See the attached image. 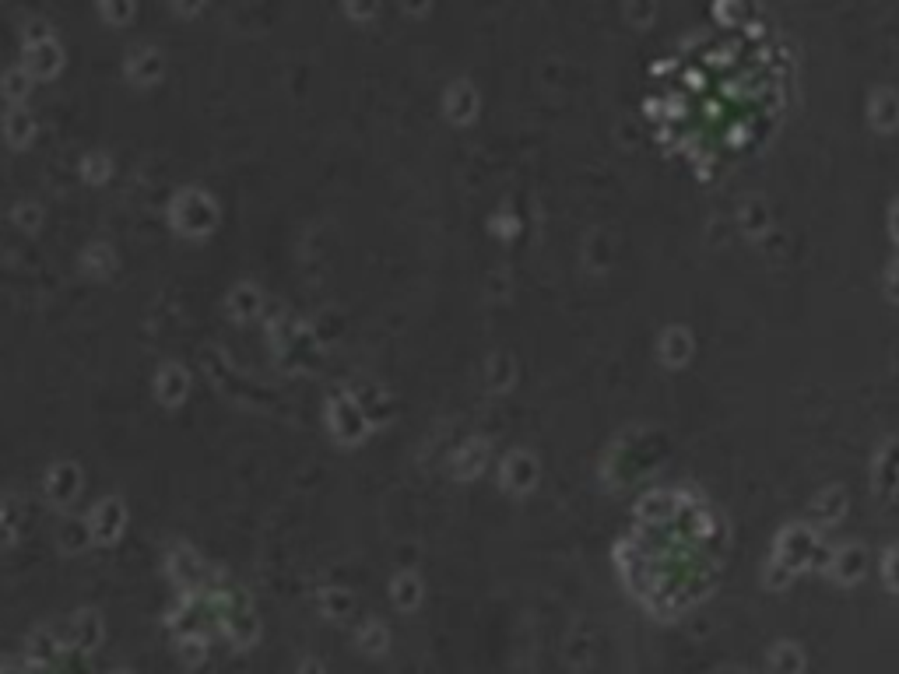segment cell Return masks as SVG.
<instances>
[{"mask_svg": "<svg viewBox=\"0 0 899 674\" xmlns=\"http://www.w3.org/2000/svg\"><path fill=\"white\" fill-rule=\"evenodd\" d=\"M885 580H889L892 587L899 590V548H896V552H892V559L885 562Z\"/></svg>", "mask_w": 899, "mask_h": 674, "instance_id": "obj_20", "label": "cell"}, {"mask_svg": "<svg viewBox=\"0 0 899 674\" xmlns=\"http://www.w3.org/2000/svg\"><path fill=\"white\" fill-rule=\"evenodd\" d=\"M25 71L32 78H50V74L60 71V43L57 39H39V43H29L25 50Z\"/></svg>", "mask_w": 899, "mask_h": 674, "instance_id": "obj_4", "label": "cell"}, {"mask_svg": "<svg viewBox=\"0 0 899 674\" xmlns=\"http://www.w3.org/2000/svg\"><path fill=\"white\" fill-rule=\"evenodd\" d=\"M32 88V74L25 71V67H11L8 74H4V81H0V92L8 95L11 102H22L25 95H29Z\"/></svg>", "mask_w": 899, "mask_h": 674, "instance_id": "obj_11", "label": "cell"}, {"mask_svg": "<svg viewBox=\"0 0 899 674\" xmlns=\"http://www.w3.org/2000/svg\"><path fill=\"white\" fill-rule=\"evenodd\" d=\"M81 173H85V180L102 183L109 176V158L102 155V151H95V155H88L85 162H81Z\"/></svg>", "mask_w": 899, "mask_h": 674, "instance_id": "obj_17", "label": "cell"}, {"mask_svg": "<svg viewBox=\"0 0 899 674\" xmlns=\"http://www.w3.org/2000/svg\"><path fill=\"white\" fill-rule=\"evenodd\" d=\"M81 492V471L74 464H53L50 471H46V495H50L53 502H74Z\"/></svg>", "mask_w": 899, "mask_h": 674, "instance_id": "obj_3", "label": "cell"}, {"mask_svg": "<svg viewBox=\"0 0 899 674\" xmlns=\"http://www.w3.org/2000/svg\"><path fill=\"white\" fill-rule=\"evenodd\" d=\"M18 531H22V506L15 499H4L0 502V534L4 541H11Z\"/></svg>", "mask_w": 899, "mask_h": 674, "instance_id": "obj_14", "label": "cell"}, {"mask_svg": "<svg viewBox=\"0 0 899 674\" xmlns=\"http://www.w3.org/2000/svg\"><path fill=\"white\" fill-rule=\"evenodd\" d=\"M123 527H127V506L120 499H102L88 513V531H92V541H99V545H113Z\"/></svg>", "mask_w": 899, "mask_h": 674, "instance_id": "obj_2", "label": "cell"}, {"mask_svg": "<svg viewBox=\"0 0 899 674\" xmlns=\"http://www.w3.org/2000/svg\"><path fill=\"white\" fill-rule=\"evenodd\" d=\"M102 18H109V22H127V18H134V8L130 4H120V8H102Z\"/></svg>", "mask_w": 899, "mask_h": 674, "instance_id": "obj_19", "label": "cell"}, {"mask_svg": "<svg viewBox=\"0 0 899 674\" xmlns=\"http://www.w3.org/2000/svg\"><path fill=\"white\" fill-rule=\"evenodd\" d=\"M534 474H538V467H534V460L527 457V453H510V457H506L503 478L510 488H531Z\"/></svg>", "mask_w": 899, "mask_h": 674, "instance_id": "obj_7", "label": "cell"}, {"mask_svg": "<svg viewBox=\"0 0 899 674\" xmlns=\"http://www.w3.org/2000/svg\"><path fill=\"white\" fill-rule=\"evenodd\" d=\"M15 218H18V222H29V225H25V229H36L39 218H43V211H39L36 204H22V208L15 211Z\"/></svg>", "mask_w": 899, "mask_h": 674, "instance_id": "obj_18", "label": "cell"}, {"mask_svg": "<svg viewBox=\"0 0 899 674\" xmlns=\"http://www.w3.org/2000/svg\"><path fill=\"white\" fill-rule=\"evenodd\" d=\"M4 134H8L11 144H29L32 134H36V123H32V113L22 106H15L4 120Z\"/></svg>", "mask_w": 899, "mask_h": 674, "instance_id": "obj_8", "label": "cell"}, {"mask_svg": "<svg viewBox=\"0 0 899 674\" xmlns=\"http://www.w3.org/2000/svg\"><path fill=\"white\" fill-rule=\"evenodd\" d=\"M229 309H232V316H239V320H250V316L260 309V292L253 285H236L229 292Z\"/></svg>", "mask_w": 899, "mask_h": 674, "instance_id": "obj_9", "label": "cell"}, {"mask_svg": "<svg viewBox=\"0 0 899 674\" xmlns=\"http://www.w3.org/2000/svg\"><path fill=\"white\" fill-rule=\"evenodd\" d=\"M162 71H166V60H162L159 50H152V46H137V50H130L127 78L141 81V85H152V81L162 78Z\"/></svg>", "mask_w": 899, "mask_h": 674, "instance_id": "obj_5", "label": "cell"}, {"mask_svg": "<svg viewBox=\"0 0 899 674\" xmlns=\"http://www.w3.org/2000/svg\"><path fill=\"white\" fill-rule=\"evenodd\" d=\"M81 264H85V267H88V271H92V274H95V278H102V274H106V271H109V267H113V264H116V257H113V253H109V250H106V246H92V250H88V253H85V260H81Z\"/></svg>", "mask_w": 899, "mask_h": 674, "instance_id": "obj_16", "label": "cell"}, {"mask_svg": "<svg viewBox=\"0 0 899 674\" xmlns=\"http://www.w3.org/2000/svg\"><path fill=\"white\" fill-rule=\"evenodd\" d=\"M92 541V531H88V520H67L64 524V534H60V545L67 548V552H81V548Z\"/></svg>", "mask_w": 899, "mask_h": 674, "instance_id": "obj_13", "label": "cell"}, {"mask_svg": "<svg viewBox=\"0 0 899 674\" xmlns=\"http://www.w3.org/2000/svg\"><path fill=\"white\" fill-rule=\"evenodd\" d=\"M770 667L773 674H801V667H805V660H801V653L794 650V646H777V650L770 653Z\"/></svg>", "mask_w": 899, "mask_h": 674, "instance_id": "obj_12", "label": "cell"}, {"mask_svg": "<svg viewBox=\"0 0 899 674\" xmlns=\"http://www.w3.org/2000/svg\"><path fill=\"white\" fill-rule=\"evenodd\" d=\"M190 390V376L180 362H166V366L155 373V394L162 397L166 404H180Z\"/></svg>", "mask_w": 899, "mask_h": 674, "instance_id": "obj_6", "label": "cell"}, {"mask_svg": "<svg viewBox=\"0 0 899 674\" xmlns=\"http://www.w3.org/2000/svg\"><path fill=\"white\" fill-rule=\"evenodd\" d=\"M418 597H422V587H418L415 576H397V583H394V601L401 604V608H415Z\"/></svg>", "mask_w": 899, "mask_h": 674, "instance_id": "obj_15", "label": "cell"}, {"mask_svg": "<svg viewBox=\"0 0 899 674\" xmlns=\"http://www.w3.org/2000/svg\"><path fill=\"white\" fill-rule=\"evenodd\" d=\"M173 222H176V229L187 232V236H204V232L215 229L218 208L204 190H183L173 204Z\"/></svg>", "mask_w": 899, "mask_h": 674, "instance_id": "obj_1", "label": "cell"}, {"mask_svg": "<svg viewBox=\"0 0 899 674\" xmlns=\"http://www.w3.org/2000/svg\"><path fill=\"white\" fill-rule=\"evenodd\" d=\"M833 573H836V580H843V583H850V580H857V576L864 573V552L861 548H843L840 552V559L833 562Z\"/></svg>", "mask_w": 899, "mask_h": 674, "instance_id": "obj_10", "label": "cell"}]
</instances>
